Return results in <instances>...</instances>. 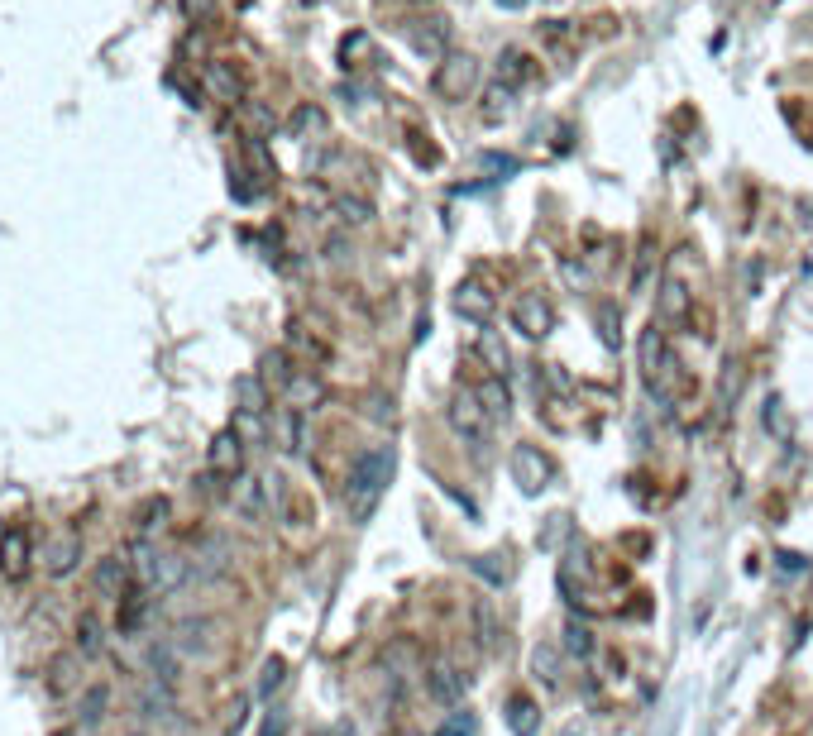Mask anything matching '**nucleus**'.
Wrapping results in <instances>:
<instances>
[{
  "label": "nucleus",
  "mask_w": 813,
  "mask_h": 736,
  "mask_svg": "<svg viewBox=\"0 0 813 736\" xmlns=\"http://www.w3.org/2000/svg\"><path fill=\"white\" fill-rule=\"evenodd\" d=\"M388 478H393V445H369L345 474V512H350V521L374 517V507L388 493Z\"/></svg>",
  "instance_id": "obj_1"
},
{
  "label": "nucleus",
  "mask_w": 813,
  "mask_h": 736,
  "mask_svg": "<svg viewBox=\"0 0 813 736\" xmlns=\"http://www.w3.org/2000/svg\"><path fill=\"white\" fill-rule=\"evenodd\" d=\"M641 378H646V392H651L656 402H675L684 388V368H680V359L670 354V345H665V335L656 330V321L641 330Z\"/></svg>",
  "instance_id": "obj_2"
},
{
  "label": "nucleus",
  "mask_w": 813,
  "mask_h": 736,
  "mask_svg": "<svg viewBox=\"0 0 813 736\" xmlns=\"http://www.w3.org/2000/svg\"><path fill=\"white\" fill-rule=\"evenodd\" d=\"M445 421H450V431L460 435L469 450H479V455L488 450V440H493V416L484 412V402H479V392L474 388H460L455 397H450Z\"/></svg>",
  "instance_id": "obj_3"
},
{
  "label": "nucleus",
  "mask_w": 813,
  "mask_h": 736,
  "mask_svg": "<svg viewBox=\"0 0 813 736\" xmlns=\"http://www.w3.org/2000/svg\"><path fill=\"white\" fill-rule=\"evenodd\" d=\"M479 87V63L469 58V53H445L436 63V72H431V91H436L440 101H464L469 91Z\"/></svg>",
  "instance_id": "obj_4"
},
{
  "label": "nucleus",
  "mask_w": 813,
  "mask_h": 736,
  "mask_svg": "<svg viewBox=\"0 0 813 736\" xmlns=\"http://www.w3.org/2000/svg\"><path fill=\"white\" fill-rule=\"evenodd\" d=\"M39 560H44V569L53 574V579L72 574V569H77V560H82V531H77V526H58V531H48Z\"/></svg>",
  "instance_id": "obj_5"
},
{
  "label": "nucleus",
  "mask_w": 813,
  "mask_h": 736,
  "mask_svg": "<svg viewBox=\"0 0 813 736\" xmlns=\"http://www.w3.org/2000/svg\"><path fill=\"white\" fill-rule=\"evenodd\" d=\"M29 555H34L29 531L15 526V521H0V574H5L10 584H20L24 574H29Z\"/></svg>",
  "instance_id": "obj_6"
},
{
  "label": "nucleus",
  "mask_w": 813,
  "mask_h": 736,
  "mask_svg": "<svg viewBox=\"0 0 813 736\" xmlns=\"http://www.w3.org/2000/svg\"><path fill=\"white\" fill-rule=\"evenodd\" d=\"M512 325H517L527 340H546L550 330H555V306H550L541 292H522V297L512 302Z\"/></svg>",
  "instance_id": "obj_7"
},
{
  "label": "nucleus",
  "mask_w": 813,
  "mask_h": 736,
  "mask_svg": "<svg viewBox=\"0 0 813 736\" xmlns=\"http://www.w3.org/2000/svg\"><path fill=\"white\" fill-rule=\"evenodd\" d=\"M244 450H249V445H244V435L235 431V426H230V431H220L216 440H211V450H206V464H211V474H216V478H230V483H235V478L244 474Z\"/></svg>",
  "instance_id": "obj_8"
},
{
  "label": "nucleus",
  "mask_w": 813,
  "mask_h": 736,
  "mask_svg": "<svg viewBox=\"0 0 813 736\" xmlns=\"http://www.w3.org/2000/svg\"><path fill=\"white\" fill-rule=\"evenodd\" d=\"M550 459L536 450V445H517L512 450V478L522 483V493H541V488H550Z\"/></svg>",
  "instance_id": "obj_9"
},
{
  "label": "nucleus",
  "mask_w": 813,
  "mask_h": 736,
  "mask_svg": "<svg viewBox=\"0 0 813 736\" xmlns=\"http://www.w3.org/2000/svg\"><path fill=\"white\" fill-rule=\"evenodd\" d=\"M493 292H488V282L479 278H464L460 287H455V311H460L464 321H474V325H488L493 321Z\"/></svg>",
  "instance_id": "obj_10"
},
{
  "label": "nucleus",
  "mask_w": 813,
  "mask_h": 736,
  "mask_svg": "<svg viewBox=\"0 0 813 736\" xmlns=\"http://www.w3.org/2000/svg\"><path fill=\"white\" fill-rule=\"evenodd\" d=\"M201 82H206V91L216 96L220 106H240V101H244V77L235 72V63H220V58H211V63H206V72H201Z\"/></svg>",
  "instance_id": "obj_11"
},
{
  "label": "nucleus",
  "mask_w": 813,
  "mask_h": 736,
  "mask_svg": "<svg viewBox=\"0 0 813 736\" xmlns=\"http://www.w3.org/2000/svg\"><path fill=\"white\" fill-rule=\"evenodd\" d=\"M278 397H283V407H292V412L307 416V412H316V407L326 402V388H321V378H316L311 368H297V373H292V383H287Z\"/></svg>",
  "instance_id": "obj_12"
},
{
  "label": "nucleus",
  "mask_w": 813,
  "mask_h": 736,
  "mask_svg": "<svg viewBox=\"0 0 813 736\" xmlns=\"http://www.w3.org/2000/svg\"><path fill=\"white\" fill-rule=\"evenodd\" d=\"M230 502H235V512H240L244 521H259L268 512V483L264 478H249V474H240L235 483H230Z\"/></svg>",
  "instance_id": "obj_13"
},
{
  "label": "nucleus",
  "mask_w": 813,
  "mask_h": 736,
  "mask_svg": "<svg viewBox=\"0 0 813 736\" xmlns=\"http://www.w3.org/2000/svg\"><path fill=\"white\" fill-rule=\"evenodd\" d=\"M656 311H660V321H665V325H680L684 316H689V287H684L680 268H670V273H665V282H660V297H656Z\"/></svg>",
  "instance_id": "obj_14"
},
{
  "label": "nucleus",
  "mask_w": 813,
  "mask_h": 736,
  "mask_svg": "<svg viewBox=\"0 0 813 736\" xmlns=\"http://www.w3.org/2000/svg\"><path fill=\"white\" fill-rule=\"evenodd\" d=\"M130 588H134V564L130 560H120V555L101 560V569H96V593H101V598L120 603Z\"/></svg>",
  "instance_id": "obj_15"
},
{
  "label": "nucleus",
  "mask_w": 813,
  "mask_h": 736,
  "mask_svg": "<svg viewBox=\"0 0 813 736\" xmlns=\"http://www.w3.org/2000/svg\"><path fill=\"white\" fill-rule=\"evenodd\" d=\"M407 39H412V48H417L421 58H445L450 53V24L445 20H417L412 29H407Z\"/></svg>",
  "instance_id": "obj_16"
},
{
  "label": "nucleus",
  "mask_w": 813,
  "mask_h": 736,
  "mask_svg": "<svg viewBox=\"0 0 813 736\" xmlns=\"http://www.w3.org/2000/svg\"><path fill=\"white\" fill-rule=\"evenodd\" d=\"M531 674H536V684H546V693L565 689V660H560L555 641H541V646L531 650Z\"/></svg>",
  "instance_id": "obj_17"
},
{
  "label": "nucleus",
  "mask_w": 813,
  "mask_h": 736,
  "mask_svg": "<svg viewBox=\"0 0 813 736\" xmlns=\"http://www.w3.org/2000/svg\"><path fill=\"white\" fill-rule=\"evenodd\" d=\"M426 689L436 693L440 703H460L464 693H469V679H464V674L455 670L450 660H436V665L426 670Z\"/></svg>",
  "instance_id": "obj_18"
},
{
  "label": "nucleus",
  "mask_w": 813,
  "mask_h": 736,
  "mask_svg": "<svg viewBox=\"0 0 813 736\" xmlns=\"http://www.w3.org/2000/svg\"><path fill=\"white\" fill-rule=\"evenodd\" d=\"M531 77H536L531 53H522V48H503V58H498V82H507V87H527Z\"/></svg>",
  "instance_id": "obj_19"
},
{
  "label": "nucleus",
  "mask_w": 813,
  "mask_h": 736,
  "mask_svg": "<svg viewBox=\"0 0 813 736\" xmlns=\"http://www.w3.org/2000/svg\"><path fill=\"white\" fill-rule=\"evenodd\" d=\"M235 412L268 416V383L259 378V373H244L240 383H235Z\"/></svg>",
  "instance_id": "obj_20"
},
{
  "label": "nucleus",
  "mask_w": 813,
  "mask_h": 736,
  "mask_svg": "<svg viewBox=\"0 0 813 736\" xmlns=\"http://www.w3.org/2000/svg\"><path fill=\"white\" fill-rule=\"evenodd\" d=\"M144 617H149V588L134 579V588L120 598V631H125V636H130V631H139V627H144Z\"/></svg>",
  "instance_id": "obj_21"
},
{
  "label": "nucleus",
  "mask_w": 813,
  "mask_h": 736,
  "mask_svg": "<svg viewBox=\"0 0 813 736\" xmlns=\"http://www.w3.org/2000/svg\"><path fill=\"white\" fill-rule=\"evenodd\" d=\"M512 101H517V87H507V82H493V87L484 91L479 120H484V125H498V120H507V115H512Z\"/></svg>",
  "instance_id": "obj_22"
},
{
  "label": "nucleus",
  "mask_w": 813,
  "mask_h": 736,
  "mask_svg": "<svg viewBox=\"0 0 813 736\" xmlns=\"http://www.w3.org/2000/svg\"><path fill=\"white\" fill-rule=\"evenodd\" d=\"M474 392H479V402H484V412L493 416V421H507V416H512V392H507L503 378H484Z\"/></svg>",
  "instance_id": "obj_23"
},
{
  "label": "nucleus",
  "mask_w": 813,
  "mask_h": 736,
  "mask_svg": "<svg viewBox=\"0 0 813 736\" xmlns=\"http://www.w3.org/2000/svg\"><path fill=\"white\" fill-rule=\"evenodd\" d=\"M101 650H106V627L96 622V612H82V617H77V655H82V660H96Z\"/></svg>",
  "instance_id": "obj_24"
},
{
  "label": "nucleus",
  "mask_w": 813,
  "mask_h": 736,
  "mask_svg": "<svg viewBox=\"0 0 813 736\" xmlns=\"http://www.w3.org/2000/svg\"><path fill=\"white\" fill-rule=\"evenodd\" d=\"M340 63L350 67H374V39L364 34V29H354V34H345L340 39Z\"/></svg>",
  "instance_id": "obj_25"
},
{
  "label": "nucleus",
  "mask_w": 813,
  "mask_h": 736,
  "mask_svg": "<svg viewBox=\"0 0 813 736\" xmlns=\"http://www.w3.org/2000/svg\"><path fill=\"white\" fill-rule=\"evenodd\" d=\"M479 354H484V364L493 368V378H507L512 354H507V345H503V335H498V330H479Z\"/></svg>",
  "instance_id": "obj_26"
},
{
  "label": "nucleus",
  "mask_w": 813,
  "mask_h": 736,
  "mask_svg": "<svg viewBox=\"0 0 813 736\" xmlns=\"http://www.w3.org/2000/svg\"><path fill=\"white\" fill-rule=\"evenodd\" d=\"M507 727L517 736H536V727H541V717H536V703L531 698H507Z\"/></svg>",
  "instance_id": "obj_27"
},
{
  "label": "nucleus",
  "mask_w": 813,
  "mask_h": 736,
  "mask_svg": "<svg viewBox=\"0 0 813 736\" xmlns=\"http://www.w3.org/2000/svg\"><path fill=\"white\" fill-rule=\"evenodd\" d=\"M163 521H168V502L163 498L144 502V512L134 517V536H139V541H154L158 531H163Z\"/></svg>",
  "instance_id": "obj_28"
},
{
  "label": "nucleus",
  "mask_w": 813,
  "mask_h": 736,
  "mask_svg": "<svg viewBox=\"0 0 813 736\" xmlns=\"http://www.w3.org/2000/svg\"><path fill=\"white\" fill-rule=\"evenodd\" d=\"M474 627H479V646H484V650H498V636H503V627H498V612H493V603H488V598H479V603H474Z\"/></svg>",
  "instance_id": "obj_29"
},
{
  "label": "nucleus",
  "mask_w": 813,
  "mask_h": 736,
  "mask_svg": "<svg viewBox=\"0 0 813 736\" xmlns=\"http://www.w3.org/2000/svg\"><path fill=\"white\" fill-rule=\"evenodd\" d=\"M292 139H311V134H326V110L321 106H297L292 110Z\"/></svg>",
  "instance_id": "obj_30"
},
{
  "label": "nucleus",
  "mask_w": 813,
  "mask_h": 736,
  "mask_svg": "<svg viewBox=\"0 0 813 736\" xmlns=\"http://www.w3.org/2000/svg\"><path fill=\"white\" fill-rule=\"evenodd\" d=\"M292 373H297V368H292V359H287V349H273V354H264V373H259V378H264L268 388L283 392L287 383H292Z\"/></svg>",
  "instance_id": "obj_31"
},
{
  "label": "nucleus",
  "mask_w": 813,
  "mask_h": 736,
  "mask_svg": "<svg viewBox=\"0 0 813 736\" xmlns=\"http://www.w3.org/2000/svg\"><path fill=\"white\" fill-rule=\"evenodd\" d=\"M106 703H110L106 684H87V693H82V703H77V713H82V727H96V722L106 717Z\"/></svg>",
  "instance_id": "obj_32"
},
{
  "label": "nucleus",
  "mask_w": 813,
  "mask_h": 736,
  "mask_svg": "<svg viewBox=\"0 0 813 736\" xmlns=\"http://www.w3.org/2000/svg\"><path fill=\"white\" fill-rule=\"evenodd\" d=\"M761 421H766V431L775 435V440H790V435H794V421H790V412H785V402H780V397H770V402H766Z\"/></svg>",
  "instance_id": "obj_33"
},
{
  "label": "nucleus",
  "mask_w": 813,
  "mask_h": 736,
  "mask_svg": "<svg viewBox=\"0 0 813 736\" xmlns=\"http://www.w3.org/2000/svg\"><path fill=\"white\" fill-rule=\"evenodd\" d=\"M594 646H598L594 631L570 617V622H565V650H570V655H579V660H589V655H594Z\"/></svg>",
  "instance_id": "obj_34"
},
{
  "label": "nucleus",
  "mask_w": 813,
  "mask_h": 736,
  "mask_svg": "<svg viewBox=\"0 0 813 736\" xmlns=\"http://www.w3.org/2000/svg\"><path fill=\"white\" fill-rule=\"evenodd\" d=\"M335 211H340L345 225H369V220H374V206H369L364 196H335Z\"/></svg>",
  "instance_id": "obj_35"
},
{
  "label": "nucleus",
  "mask_w": 813,
  "mask_h": 736,
  "mask_svg": "<svg viewBox=\"0 0 813 736\" xmlns=\"http://www.w3.org/2000/svg\"><path fill=\"white\" fill-rule=\"evenodd\" d=\"M235 431L244 435V445H259V440H268V416H259V412H235Z\"/></svg>",
  "instance_id": "obj_36"
},
{
  "label": "nucleus",
  "mask_w": 813,
  "mask_h": 736,
  "mask_svg": "<svg viewBox=\"0 0 813 736\" xmlns=\"http://www.w3.org/2000/svg\"><path fill=\"white\" fill-rule=\"evenodd\" d=\"M651 263H656V244H651V239H641L637 273H632V292H646V282H651Z\"/></svg>",
  "instance_id": "obj_37"
},
{
  "label": "nucleus",
  "mask_w": 813,
  "mask_h": 736,
  "mask_svg": "<svg viewBox=\"0 0 813 736\" xmlns=\"http://www.w3.org/2000/svg\"><path fill=\"white\" fill-rule=\"evenodd\" d=\"M283 679H287V665H283V660H268V665H264V679H259V693L268 698L273 689H283Z\"/></svg>",
  "instance_id": "obj_38"
},
{
  "label": "nucleus",
  "mask_w": 813,
  "mask_h": 736,
  "mask_svg": "<svg viewBox=\"0 0 813 736\" xmlns=\"http://www.w3.org/2000/svg\"><path fill=\"white\" fill-rule=\"evenodd\" d=\"M479 163H484L488 173H517V168H522V163H517L512 153H484Z\"/></svg>",
  "instance_id": "obj_39"
},
{
  "label": "nucleus",
  "mask_w": 813,
  "mask_h": 736,
  "mask_svg": "<svg viewBox=\"0 0 813 736\" xmlns=\"http://www.w3.org/2000/svg\"><path fill=\"white\" fill-rule=\"evenodd\" d=\"M182 10H187L192 20H211V15H216V0H182Z\"/></svg>",
  "instance_id": "obj_40"
},
{
  "label": "nucleus",
  "mask_w": 813,
  "mask_h": 736,
  "mask_svg": "<svg viewBox=\"0 0 813 736\" xmlns=\"http://www.w3.org/2000/svg\"><path fill=\"white\" fill-rule=\"evenodd\" d=\"M565 278H570V282H584V263H574V259H565Z\"/></svg>",
  "instance_id": "obj_41"
},
{
  "label": "nucleus",
  "mask_w": 813,
  "mask_h": 736,
  "mask_svg": "<svg viewBox=\"0 0 813 736\" xmlns=\"http://www.w3.org/2000/svg\"><path fill=\"white\" fill-rule=\"evenodd\" d=\"M498 5H503V10H527L531 0H498Z\"/></svg>",
  "instance_id": "obj_42"
},
{
  "label": "nucleus",
  "mask_w": 813,
  "mask_h": 736,
  "mask_svg": "<svg viewBox=\"0 0 813 736\" xmlns=\"http://www.w3.org/2000/svg\"><path fill=\"white\" fill-rule=\"evenodd\" d=\"M58 736H77V732H58Z\"/></svg>",
  "instance_id": "obj_43"
}]
</instances>
